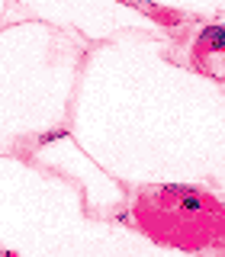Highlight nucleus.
<instances>
[{"instance_id":"2","label":"nucleus","mask_w":225,"mask_h":257,"mask_svg":"<svg viewBox=\"0 0 225 257\" xmlns=\"http://www.w3.org/2000/svg\"><path fill=\"white\" fill-rule=\"evenodd\" d=\"M212 42H215V52H222V48H225V29L219 26V29H215V36H212Z\"/></svg>"},{"instance_id":"3","label":"nucleus","mask_w":225,"mask_h":257,"mask_svg":"<svg viewBox=\"0 0 225 257\" xmlns=\"http://www.w3.org/2000/svg\"><path fill=\"white\" fill-rule=\"evenodd\" d=\"M58 139H64V132H48V135H42L39 142H42V145H48V142H58Z\"/></svg>"},{"instance_id":"4","label":"nucleus","mask_w":225,"mask_h":257,"mask_svg":"<svg viewBox=\"0 0 225 257\" xmlns=\"http://www.w3.org/2000/svg\"><path fill=\"white\" fill-rule=\"evenodd\" d=\"M0 257H16V254H10V251H7V254H0Z\"/></svg>"},{"instance_id":"1","label":"nucleus","mask_w":225,"mask_h":257,"mask_svg":"<svg viewBox=\"0 0 225 257\" xmlns=\"http://www.w3.org/2000/svg\"><path fill=\"white\" fill-rule=\"evenodd\" d=\"M183 209H187V212H199V209H203V203H199L196 196H187V199H183Z\"/></svg>"}]
</instances>
